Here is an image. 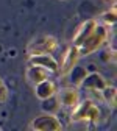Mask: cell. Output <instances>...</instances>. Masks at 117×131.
<instances>
[{"mask_svg": "<svg viewBox=\"0 0 117 131\" xmlns=\"http://www.w3.org/2000/svg\"><path fill=\"white\" fill-rule=\"evenodd\" d=\"M100 119H102V112H100V108L91 100H80L70 112V122L72 123H83L86 122L91 126H97L100 123Z\"/></svg>", "mask_w": 117, "mask_h": 131, "instance_id": "6da1fadb", "label": "cell"}, {"mask_svg": "<svg viewBox=\"0 0 117 131\" xmlns=\"http://www.w3.org/2000/svg\"><path fill=\"white\" fill-rule=\"evenodd\" d=\"M108 36H109V30L108 27L102 25V24H97L95 30L89 35V38L83 42L80 47H78V52H80V56H88L97 50H100L108 41Z\"/></svg>", "mask_w": 117, "mask_h": 131, "instance_id": "7a4b0ae2", "label": "cell"}, {"mask_svg": "<svg viewBox=\"0 0 117 131\" xmlns=\"http://www.w3.org/2000/svg\"><path fill=\"white\" fill-rule=\"evenodd\" d=\"M58 41L53 36H41L35 41H31L28 45V56L31 55H52L58 48Z\"/></svg>", "mask_w": 117, "mask_h": 131, "instance_id": "3957f363", "label": "cell"}, {"mask_svg": "<svg viewBox=\"0 0 117 131\" xmlns=\"http://www.w3.org/2000/svg\"><path fill=\"white\" fill-rule=\"evenodd\" d=\"M30 128L36 131H59L62 129V123L59 122L56 114L44 112L36 119H33V122L30 123Z\"/></svg>", "mask_w": 117, "mask_h": 131, "instance_id": "277c9868", "label": "cell"}, {"mask_svg": "<svg viewBox=\"0 0 117 131\" xmlns=\"http://www.w3.org/2000/svg\"><path fill=\"white\" fill-rule=\"evenodd\" d=\"M80 58H81V56H80V52H78V47L70 45L67 50L64 52L61 61L58 62V73H59L61 77H67V75L70 73V70L78 64Z\"/></svg>", "mask_w": 117, "mask_h": 131, "instance_id": "5b68a950", "label": "cell"}, {"mask_svg": "<svg viewBox=\"0 0 117 131\" xmlns=\"http://www.w3.org/2000/svg\"><path fill=\"white\" fill-rule=\"evenodd\" d=\"M97 24H98V20H95V19H89V20H86V22L80 24L78 28H77V31H75V35H73V38H72V42H73L72 45L80 47L83 42L89 38L91 33L95 30Z\"/></svg>", "mask_w": 117, "mask_h": 131, "instance_id": "8992f818", "label": "cell"}, {"mask_svg": "<svg viewBox=\"0 0 117 131\" xmlns=\"http://www.w3.org/2000/svg\"><path fill=\"white\" fill-rule=\"evenodd\" d=\"M106 86H108L106 78H103L100 73H95V72H94V73H88V75H86V78L83 80V83H81L80 88H84V89H88V91L97 92V94L100 95V92H102Z\"/></svg>", "mask_w": 117, "mask_h": 131, "instance_id": "52a82bcc", "label": "cell"}, {"mask_svg": "<svg viewBox=\"0 0 117 131\" xmlns=\"http://www.w3.org/2000/svg\"><path fill=\"white\" fill-rule=\"evenodd\" d=\"M58 100H59V105H62L66 108H73L80 102V92L75 86H72V88L69 86L58 92Z\"/></svg>", "mask_w": 117, "mask_h": 131, "instance_id": "ba28073f", "label": "cell"}, {"mask_svg": "<svg viewBox=\"0 0 117 131\" xmlns=\"http://www.w3.org/2000/svg\"><path fill=\"white\" fill-rule=\"evenodd\" d=\"M28 62L35 64V66H41V67L47 69L48 72H58V61L52 58V55H31L28 56Z\"/></svg>", "mask_w": 117, "mask_h": 131, "instance_id": "9c48e42d", "label": "cell"}, {"mask_svg": "<svg viewBox=\"0 0 117 131\" xmlns=\"http://www.w3.org/2000/svg\"><path fill=\"white\" fill-rule=\"evenodd\" d=\"M52 72H48L47 69L41 67V66H35V64H30L28 69H27V80L31 86H36L38 83L44 80H48V75Z\"/></svg>", "mask_w": 117, "mask_h": 131, "instance_id": "30bf717a", "label": "cell"}, {"mask_svg": "<svg viewBox=\"0 0 117 131\" xmlns=\"http://www.w3.org/2000/svg\"><path fill=\"white\" fill-rule=\"evenodd\" d=\"M33 88H35V95L39 98L41 102L45 100V98H48V97H52V95H55L58 92L56 84L53 83V81H50V80H44V81H41V83H38Z\"/></svg>", "mask_w": 117, "mask_h": 131, "instance_id": "8fae6325", "label": "cell"}, {"mask_svg": "<svg viewBox=\"0 0 117 131\" xmlns=\"http://www.w3.org/2000/svg\"><path fill=\"white\" fill-rule=\"evenodd\" d=\"M86 75H88V70L84 69V67H81V66H75V67L70 70V73H69V77H70V81H72V86H75V88H80L81 86V83H83V80L86 78Z\"/></svg>", "mask_w": 117, "mask_h": 131, "instance_id": "7c38bea8", "label": "cell"}, {"mask_svg": "<svg viewBox=\"0 0 117 131\" xmlns=\"http://www.w3.org/2000/svg\"><path fill=\"white\" fill-rule=\"evenodd\" d=\"M115 94H117V91H115V88L114 86H106L102 92H100V97L103 98V100L108 103V106L109 108H115Z\"/></svg>", "mask_w": 117, "mask_h": 131, "instance_id": "4fadbf2b", "label": "cell"}, {"mask_svg": "<svg viewBox=\"0 0 117 131\" xmlns=\"http://www.w3.org/2000/svg\"><path fill=\"white\" fill-rule=\"evenodd\" d=\"M42 108L45 112H53L56 114L58 112V108H59V100H58V95H52V97H48L45 98V100H42Z\"/></svg>", "mask_w": 117, "mask_h": 131, "instance_id": "5bb4252c", "label": "cell"}, {"mask_svg": "<svg viewBox=\"0 0 117 131\" xmlns=\"http://www.w3.org/2000/svg\"><path fill=\"white\" fill-rule=\"evenodd\" d=\"M100 24L105 25V27H114L115 25V9L112 8L111 11H106L103 16H102V20H100Z\"/></svg>", "mask_w": 117, "mask_h": 131, "instance_id": "9a60e30c", "label": "cell"}, {"mask_svg": "<svg viewBox=\"0 0 117 131\" xmlns=\"http://www.w3.org/2000/svg\"><path fill=\"white\" fill-rule=\"evenodd\" d=\"M8 97H9V91L6 88V84L3 83V80L0 78V103H5L8 100Z\"/></svg>", "mask_w": 117, "mask_h": 131, "instance_id": "2e32d148", "label": "cell"}, {"mask_svg": "<svg viewBox=\"0 0 117 131\" xmlns=\"http://www.w3.org/2000/svg\"><path fill=\"white\" fill-rule=\"evenodd\" d=\"M0 129H2V126H0Z\"/></svg>", "mask_w": 117, "mask_h": 131, "instance_id": "e0dca14e", "label": "cell"}]
</instances>
